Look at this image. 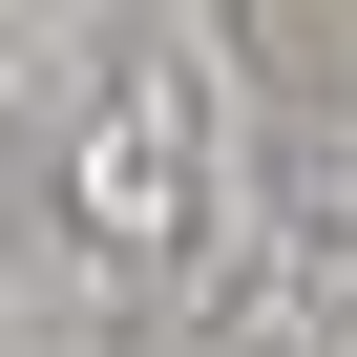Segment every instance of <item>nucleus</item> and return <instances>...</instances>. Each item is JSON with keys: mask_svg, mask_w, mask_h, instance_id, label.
<instances>
[]
</instances>
